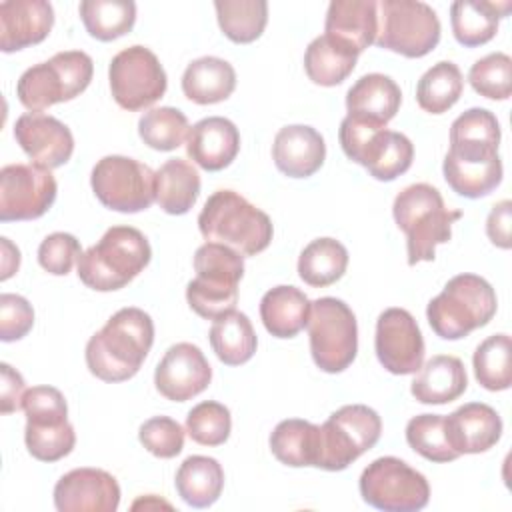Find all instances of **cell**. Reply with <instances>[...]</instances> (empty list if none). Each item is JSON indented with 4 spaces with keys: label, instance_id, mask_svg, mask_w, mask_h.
Segmentation results:
<instances>
[{
    "label": "cell",
    "instance_id": "ffe728a7",
    "mask_svg": "<svg viewBox=\"0 0 512 512\" xmlns=\"http://www.w3.org/2000/svg\"><path fill=\"white\" fill-rule=\"evenodd\" d=\"M54 26V8L46 0L0 2V48L10 54L40 44Z\"/></svg>",
    "mask_w": 512,
    "mask_h": 512
},
{
    "label": "cell",
    "instance_id": "4fadbf2b",
    "mask_svg": "<svg viewBox=\"0 0 512 512\" xmlns=\"http://www.w3.org/2000/svg\"><path fill=\"white\" fill-rule=\"evenodd\" d=\"M90 184L102 206L134 214L156 200V172L128 156H104L90 174Z\"/></svg>",
    "mask_w": 512,
    "mask_h": 512
},
{
    "label": "cell",
    "instance_id": "c3c4849f",
    "mask_svg": "<svg viewBox=\"0 0 512 512\" xmlns=\"http://www.w3.org/2000/svg\"><path fill=\"white\" fill-rule=\"evenodd\" d=\"M26 422L58 424L68 420V404L64 394L54 386H32L22 400Z\"/></svg>",
    "mask_w": 512,
    "mask_h": 512
},
{
    "label": "cell",
    "instance_id": "2e32d148",
    "mask_svg": "<svg viewBox=\"0 0 512 512\" xmlns=\"http://www.w3.org/2000/svg\"><path fill=\"white\" fill-rule=\"evenodd\" d=\"M374 350L390 374L418 372L424 362V338L414 316L404 308L384 310L376 320Z\"/></svg>",
    "mask_w": 512,
    "mask_h": 512
},
{
    "label": "cell",
    "instance_id": "5bb4252c",
    "mask_svg": "<svg viewBox=\"0 0 512 512\" xmlns=\"http://www.w3.org/2000/svg\"><path fill=\"white\" fill-rule=\"evenodd\" d=\"M110 92L116 104L128 112L144 110L160 100L168 80L158 56L140 44L120 50L108 68Z\"/></svg>",
    "mask_w": 512,
    "mask_h": 512
},
{
    "label": "cell",
    "instance_id": "60d3db41",
    "mask_svg": "<svg viewBox=\"0 0 512 512\" xmlns=\"http://www.w3.org/2000/svg\"><path fill=\"white\" fill-rule=\"evenodd\" d=\"M406 442L430 462H452L458 452L450 446L442 414H418L406 424Z\"/></svg>",
    "mask_w": 512,
    "mask_h": 512
},
{
    "label": "cell",
    "instance_id": "836d02e7",
    "mask_svg": "<svg viewBox=\"0 0 512 512\" xmlns=\"http://www.w3.org/2000/svg\"><path fill=\"white\" fill-rule=\"evenodd\" d=\"M348 268V250L336 238H316L298 258V276L314 288L338 282Z\"/></svg>",
    "mask_w": 512,
    "mask_h": 512
},
{
    "label": "cell",
    "instance_id": "3957f363",
    "mask_svg": "<svg viewBox=\"0 0 512 512\" xmlns=\"http://www.w3.org/2000/svg\"><path fill=\"white\" fill-rule=\"evenodd\" d=\"M392 214L396 226L406 234L410 266L432 262L436 246L452 238V224L462 218V212L446 208L438 188L426 182L400 190L394 198Z\"/></svg>",
    "mask_w": 512,
    "mask_h": 512
},
{
    "label": "cell",
    "instance_id": "d4e9b609",
    "mask_svg": "<svg viewBox=\"0 0 512 512\" xmlns=\"http://www.w3.org/2000/svg\"><path fill=\"white\" fill-rule=\"evenodd\" d=\"M400 104V86L380 72L364 74L346 92V116L382 128H386V124L396 116Z\"/></svg>",
    "mask_w": 512,
    "mask_h": 512
},
{
    "label": "cell",
    "instance_id": "74e56055",
    "mask_svg": "<svg viewBox=\"0 0 512 512\" xmlns=\"http://www.w3.org/2000/svg\"><path fill=\"white\" fill-rule=\"evenodd\" d=\"M464 80L460 68L450 60H440L428 68L416 86V102L424 112L444 114L462 96Z\"/></svg>",
    "mask_w": 512,
    "mask_h": 512
},
{
    "label": "cell",
    "instance_id": "f35d334b",
    "mask_svg": "<svg viewBox=\"0 0 512 512\" xmlns=\"http://www.w3.org/2000/svg\"><path fill=\"white\" fill-rule=\"evenodd\" d=\"M478 384L490 392L508 390L512 384V340L508 334H492L482 340L472 356Z\"/></svg>",
    "mask_w": 512,
    "mask_h": 512
},
{
    "label": "cell",
    "instance_id": "7dc6e473",
    "mask_svg": "<svg viewBox=\"0 0 512 512\" xmlns=\"http://www.w3.org/2000/svg\"><path fill=\"white\" fill-rule=\"evenodd\" d=\"M138 440L156 458H174L184 448V428L170 416H154L140 426Z\"/></svg>",
    "mask_w": 512,
    "mask_h": 512
},
{
    "label": "cell",
    "instance_id": "ab89813d",
    "mask_svg": "<svg viewBox=\"0 0 512 512\" xmlns=\"http://www.w3.org/2000/svg\"><path fill=\"white\" fill-rule=\"evenodd\" d=\"M190 126L182 110L172 106H160L144 112L138 120V134L154 150H176L188 136Z\"/></svg>",
    "mask_w": 512,
    "mask_h": 512
},
{
    "label": "cell",
    "instance_id": "4316f807",
    "mask_svg": "<svg viewBox=\"0 0 512 512\" xmlns=\"http://www.w3.org/2000/svg\"><path fill=\"white\" fill-rule=\"evenodd\" d=\"M510 8V2L456 0L450 6L454 38L466 48H476L490 42L498 32V20L506 16Z\"/></svg>",
    "mask_w": 512,
    "mask_h": 512
},
{
    "label": "cell",
    "instance_id": "8d00e7d4",
    "mask_svg": "<svg viewBox=\"0 0 512 512\" xmlns=\"http://www.w3.org/2000/svg\"><path fill=\"white\" fill-rule=\"evenodd\" d=\"M214 8L220 30L236 44L260 38L268 22L266 0H216Z\"/></svg>",
    "mask_w": 512,
    "mask_h": 512
},
{
    "label": "cell",
    "instance_id": "bcb514c9",
    "mask_svg": "<svg viewBox=\"0 0 512 512\" xmlns=\"http://www.w3.org/2000/svg\"><path fill=\"white\" fill-rule=\"evenodd\" d=\"M188 306L206 320H216L226 312H232L238 302V286H226L194 278L186 286Z\"/></svg>",
    "mask_w": 512,
    "mask_h": 512
},
{
    "label": "cell",
    "instance_id": "8fae6325",
    "mask_svg": "<svg viewBox=\"0 0 512 512\" xmlns=\"http://www.w3.org/2000/svg\"><path fill=\"white\" fill-rule=\"evenodd\" d=\"M382 434L378 412L364 404H346L320 426L318 468L338 472L376 446Z\"/></svg>",
    "mask_w": 512,
    "mask_h": 512
},
{
    "label": "cell",
    "instance_id": "9a60e30c",
    "mask_svg": "<svg viewBox=\"0 0 512 512\" xmlns=\"http://www.w3.org/2000/svg\"><path fill=\"white\" fill-rule=\"evenodd\" d=\"M52 172L34 162L6 164L0 170V220L20 222L44 216L56 200Z\"/></svg>",
    "mask_w": 512,
    "mask_h": 512
},
{
    "label": "cell",
    "instance_id": "8992f818",
    "mask_svg": "<svg viewBox=\"0 0 512 512\" xmlns=\"http://www.w3.org/2000/svg\"><path fill=\"white\" fill-rule=\"evenodd\" d=\"M498 308L494 288L478 274H458L428 302L426 318L442 340H460L486 326Z\"/></svg>",
    "mask_w": 512,
    "mask_h": 512
},
{
    "label": "cell",
    "instance_id": "d6986e66",
    "mask_svg": "<svg viewBox=\"0 0 512 512\" xmlns=\"http://www.w3.org/2000/svg\"><path fill=\"white\" fill-rule=\"evenodd\" d=\"M14 140L34 164L48 170L64 166L74 152L70 128L42 112L22 114L14 124Z\"/></svg>",
    "mask_w": 512,
    "mask_h": 512
},
{
    "label": "cell",
    "instance_id": "1f68e13d",
    "mask_svg": "<svg viewBox=\"0 0 512 512\" xmlns=\"http://www.w3.org/2000/svg\"><path fill=\"white\" fill-rule=\"evenodd\" d=\"M198 194L200 174L184 158H170L156 170V202L166 214H186Z\"/></svg>",
    "mask_w": 512,
    "mask_h": 512
},
{
    "label": "cell",
    "instance_id": "83f0119b",
    "mask_svg": "<svg viewBox=\"0 0 512 512\" xmlns=\"http://www.w3.org/2000/svg\"><path fill=\"white\" fill-rule=\"evenodd\" d=\"M236 88V72L230 62L218 56L192 60L182 74V92L196 104H218Z\"/></svg>",
    "mask_w": 512,
    "mask_h": 512
},
{
    "label": "cell",
    "instance_id": "ba28073f",
    "mask_svg": "<svg viewBox=\"0 0 512 512\" xmlns=\"http://www.w3.org/2000/svg\"><path fill=\"white\" fill-rule=\"evenodd\" d=\"M338 138L344 154L380 182H390L412 166L414 146L402 132L346 116L340 122Z\"/></svg>",
    "mask_w": 512,
    "mask_h": 512
},
{
    "label": "cell",
    "instance_id": "52a82bcc",
    "mask_svg": "<svg viewBox=\"0 0 512 512\" xmlns=\"http://www.w3.org/2000/svg\"><path fill=\"white\" fill-rule=\"evenodd\" d=\"M94 74L92 58L82 50H66L50 60L30 66L16 84L20 104L30 112H42L58 102L82 94Z\"/></svg>",
    "mask_w": 512,
    "mask_h": 512
},
{
    "label": "cell",
    "instance_id": "7a4b0ae2",
    "mask_svg": "<svg viewBox=\"0 0 512 512\" xmlns=\"http://www.w3.org/2000/svg\"><path fill=\"white\" fill-rule=\"evenodd\" d=\"M154 342V322L140 308H120L86 344V366L102 382L136 376Z\"/></svg>",
    "mask_w": 512,
    "mask_h": 512
},
{
    "label": "cell",
    "instance_id": "ac0fdd59",
    "mask_svg": "<svg viewBox=\"0 0 512 512\" xmlns=\"http://www.w3.org/2000/svg\"><path fill=\"white\" fill-rule=\"evenodd\" d=\"M120 504L116 478L100 468H76L54 486L58 512H114Z\"/></svg>",
    "mask_w": 512,
    "mask_h": 512
},
{
    "label": "cell",
    "instance_id": "db71d44e",
    "mask_svg": "<svg viewBox=\"0 0 512 512\" xmlns=\"http://www.w3.org/2000/svg\"><path fill=\"white\" fill-rule=\"evenodd\" d=\"M2 240V280H8L20 266V250L8 240V238H0Z\"/></svg>",
    "mask_w": 512,
    "mask_h": 512
},
{
    "label": "cell",
    "instance_id": "681fc988",
    "mask_svg": "<svg viewBox=\"0 0 512 512\" xmlns=\"http://www.w3.org/2000/svg\"><path fill=\"white\" fill-rule=\"evenodd\" d=\"M80 256V242L68 232L48 234L38 246V264L54 276H66Z\"/></svg>",
    "mask_w": 512,
    "mask_h": 512
},
{
    "label": "cell",
    "instance_id": "7402d4cb",
    "mask_svg": "<svg viewBox=\"0 0 512 512\" xmlns=\"http://www.w3.org/2000/svg\"><path fill=\"white\" fill-rule=\"evenodd\" d=\"M240 150L236 124L222 116H208L196 122L186 136L188 158L208 172L224 170Z\"/></svg>",
    "mask_w": 512,
    "mask_h": 512
},
{
    "label": "cell",
    "instance_id": "f546056e",
    "mask_svg": "<svg viewBox=\"0 0 512 512\" xmlns=\"http://www.w3.org/2000/svg\"><path fill=\"white\" fill-rule=\"evenodd\" d=\"M270 450L278 462L302 468L320 462V426L300 418H288L276 424L270 434Z\"/></svg>",
    "mask_w": 512,
    "mask_h": 512
},
{
    "label": "cell",
    "instance_id": "277c9868",
    "mask_svg": "<svg viewBox=\"0 0 512 512\" xmlns=\"http://www.w3.org/2000/svg\"><path fill=\"white\" fill-rule=\"evenodd\" d=\"M198 228L206 242L234 248L242 256H256L272 242V220L234 190H216L198 214Z\"/></svg>",
    "mask_w": 512,
    "mask_h": 512
},
{
    "label": "cell",
    "instance_id": "816d5d0a",
    "mask_svg": "<svg viewBox=\"0 0 512 512\" xmlns=\"http://www.w3.org/2000/svg\"><path fill=\"white\" fill-rule=\"evenodd\" d=\"M2 372V384H0V412L10 414L22 408V400L26 394L24 378L18 370H14L10 364L0 366Z\"/></svg>",
    "mask_w": 512,
    "mask_h": 512
},
{
    "label": "cell",
    "instance_id": "484cf974",
    "mask_svg": "<svg viewBox=\"0 0 512 512\" xmlns=\"http://www.w3.org/2000/svg\"><path fill=\"white\" fill-rule=\"evenodd\" d=\"M468 388L466 368L460 358L436 354L420 366L410 392L420 404H448L460 398Z\"/></svg>",
    "mask_w": 512,
    "mask_h": 512
},
{
    "label": "cell",
    "instance_id": "6da1fadb",
    "mask_svg": "<svg viewBox=\"0 0 512 512\" xmlns=\"http://www.w3.org/2000/svg\"><path fill=\"white\" fill-rule=\"evenodd\" d=\"M500 124L486 108L462 112L450 126V148L442 162L446 184L464 198L488 196L502 182L498 154Z\"/></svg>",
    "mask_w": 512,
    "mask_h": 512
},
{
    "label": "cell",
    "instance_id": "11a10c76",
    "mask_svg": "<svg viewBox=\"0 0 512 512\" xmlns=\"http://www.w3.org/2000/svg\"><path fill=\"white\" fill-rule=\"evenodd\" d=\"M148 506H164V508H170V504L168 502H164V500H156V496H146V498H140V500H136L134 504H132V510H138V508H148Z\"/></svg>",
    "mask_w": 512,
    "mask_h": 512
},
{
    "label": "cell",
    "instance_id": "ee69618b",
    "mask_svg": "<svg viewBox=\"0 0 512 512\" xmlns=\"http://www.w3.org/2000/svg\"><path fill=\"white\" fill-rule=\"evenodd\" d=\"M24 442L28 452L40 462H56L68 456L76 444V432L72 424H32L26 422Z\"/></svg>",
    "mask_w": 512,
    "mask_h": 512
},
{
    "label": "cell",
    "instance_id": "d590c367",
    "mask_svg": "<svg viewBox=\"0 0 512 512\" xmlns=\"http://www.w3.org/2000/svg\"><path fill=\"white\" fill-rule=\"evenodd\" d=\"M78 12L86 32L100 42L128 34L136 22V4L132 0H84Z\"/></svg>",
    "mask_w": 512,
    "mask_h": 512
},
{
    "label": "cell",
    "instance_id": "f6af8a7d",
    "mask_svg": "<svg viewBox=\"0 0 512 512\" xmlns=\"http://www.w3.org/2000/svg\"><path fill=\"white\" fill-rule=\"evenodd\" d=\"M232 430L230 410L214 400L196 404L186 416L188 436L202 446H220L228 440Z\"/></svg>",
    "mask_w": 512,
    "mask_h": 512
},
{
    "label": "cell",
    "instance_id": "9c48e42d",
    "mask_svg": "<svg viewBox=\"0 0 512 512\" xmlns=\"http://www.w3.org/2000/svg\"><path fill=\"white\" fill-rule=\"evenodd\" d=\"M306 328L310 334V354L320 370L336 374L354 362L358 352V324L352 308L344 300L324 296L310 302Z\"/></svg>",
    "mask_w": 512,
    "mask_h": 512
},
{
    "label": "cell",
    "instance_id": "b9f144b4",
    "mask_svg": "<svg viewBox=\"0 0 512 512\" xmlns=\"http://www.w3.org/2000/svg\"><path fill=\"white\" fill-rule=\"evenodd\" d=\"M194 270L202 280L238 286L244 276V256L230 246L206 242L194 254Z\"/></svg>",
    "mask_w": 512,
    "mask_h": 512
},
{
    "label": "cell",
    "instance_id": "7bdbcfd3",
    "mask_svg": "<svg viewBox=\"0 0 512 512\" xmlns=\"http://www.w3.org/2000/svg\"><path fill=\"white\" fill-rule=\"evenodd\" d=\"M468 82L476 94L490 100H506L512 92V58L492 52L476 60L468 72Z\"/></svg>",
    "mask_w": 512,
    "mask_h": 512
},
{
    "label": "cell",
    "instance_id": "30bf717a",
    "mask_svg": "<svg viewBox=\"0 0 512 512\" xmlns=\"http://www.w3.org/2000/svg\"><path fill=\"white\" fill-rule=\"evenodd\" d=\"M438 14L420 0H380L376 46L406 58H422L440 42Z\"/></svg>",
    "mask_w": 512,
    "mask_h": 512
},
{
    "label": "cell",
    "instance_id": "e0dca14e",
    "mask_svg": "<svg viewBox=\"0 0 512 512\" xmlns=\"http://www.w3.org/2000/svg\"><path fill=\"white\" fill-rule=\"evenodd\" d=\"M212 368L204 352L190 342L170 346L154 372L156 390L172 402H186L208 388Z\"/></svg>",
    "mask_w": 512,
    "mask_h": 512
},
{
    "label": "cell",
    "instance_id": "4dcf8cb0",
    "mask_svg": "<svg viewBox=\"0 0 512 512\" xmlns=\"http://www.w3.org/2000/svg\"><path fill=\"white\" fill-rule=\"evenodd\" d=\"M174 486L178 496L192 508L212 506L224 488V470L216 458L188 456L176 470Z\"/></svg>",
    "mask_w": 512,
    "mask_h": 512
},
{
    "label": "cell",
    "instance_id": "603a6c76",
    "mask_svg": "<svg viewBox=\"0 0 512 512\" xmlns=\"http://www.w3.org/2000/svg\"><path fill=\"white\" fill-rule=\"evenodd\" d=\"M378 32V2L374 0H332L326 12L324 34L354 52H364Z\"/></svg>",
    "mask_w": 512,
    "mask_h": 512
},
{
    "label": "cell",
    "instance_id": "d6a6232c",
    "mask_svg": "<svg viewBox=\"0 0 512 512\" xmlns=\"http://www.w3.org/2000/svg\"><path fill=\"white\" fill-rule=\"evenodd\" d=\"M210 346L226 366L246 364L258 346V338L250 318L244 312H226L216 318L210 328Z\"/></svg>",
    "mask_w": 512,
    "mask_h": 512
},
{
    "label": "cell",
    "instance_id": "5b68a950",
    "mask_svg": "<svg viewBox=\"0 0 512 512\" xmlns=\"http://www.w3.org/2000/svg\"><path fill=\"white\" fill-rule=\"evenodd\" d=\"M150 258V244L138 228L112 226L78 258V278L98 292L120 290L148 266Z\"/></svg>",
    "mask_w": 512,
    "mask_h": 512
},
{
    "label": "cell",
    "instance_id": "44dd1931",
    "mask_svg": "<svg viewBox=\"0 0 512 512\" xmlns=\"http://www.w3.org/2000/svg\"><path fill=\"white\" fill-rule=\"evenodd\" d=\"M450 446L462 454H480L496 446L502 436V418L484 402H468L444 416Z\"/></svg>",
    "mask_w": 512,
    "mask_h": 512
},
{
    "label": "cell",
    "instance_id": "f1b7e54d",
    "mask_svg": "<svg viewBox=\"0 0 512 512\" xmlns=\"http://www.w3.org/2000/svg\"><path fill=\"white\" fill-rule=\"evenodd\" d=\"M310 300L296 286L270 288L260 300V318L264 328L276 338H294L306 328Z\"/></svg>",
    "mask_w": 512,
    "mask_h": 512
},
{
    "label": "cell",
    "instance_id": "cb8c5ba5",
    "mask_svg": "<svg viewBox=\"0 0 512 512\" xmlns=\"http://www.w3.org/2000/svg\"><path fill=\"white\" fill-rule=\"evenodd\" d=\"M326 158L322 134L306 124H290L278 130L272 144L276 168L290 178H308L320 170Z\"/></svg>",
    "mask_w": 512,
    "mask_h": 512
},
{
    "label": "cell",
    "instance_id": "f5cc1de1",
    "mask_svg": "<svg viewBox=\"0 0 512 512\" xmlns=\"http://www.w3.org/2000/svg\"><path fill=\"white\" fill-rule=\"evenodd\" d=\"M510 222H512V202L502 200V202L494 204L488 214V220H486V234L494 246L504 248V250H508L512 246Z\"/></svg>",
    "mask_w": 512,
    "mask_h": 512
},
{
    "label": "cell",
    "instance_id": "f907efd6",
    "mask_svg": "<svg viewBox=\"0 0 512 512\" xmlns=\"http://www.w3.org/2000/svg\"><path fill=\"white\" fill-rule=\"evenodd\" d=\"M34 326V310L24 296L4 292L0 296V338L14 342L24 338Z\"/></svg>",
    "mask_w": 512,
    "mask_h": 512
},
{
    "label": "cell",
    "instance_id": "7c38bea8",
    "mask_svg": "<svg viewBox=\"0 0 512 512\" xmlns=\"http://www.w3.org/2000/svg\"><path fill=\"white\" fill-rule=\"evenodd\" d=\"M360 496L372 508L384 512H416L430 500L424 474L396 456L372 460L360 474Z\"/></svg>",
    "mask_w": 512,
    "mask_h": 512
},
{
    "label": "cell",
    "instance_id": "e575fe53",
    "mask_svg": "<svg viewBox=\"0 0 512 512\" xmlns=\"http://www.w3.org/2000/svg\"><path fill=\"white\" fill-rule=\"evenodd\" d=\"M358 56L326 34L314 38L304 54L306 76L318 86H338L356 68Z\"/></svg>",
    "mask_w": 512,
    "mask_h": 512
}]
</instances>
